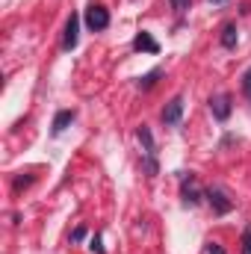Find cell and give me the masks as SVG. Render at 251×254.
I'll use <instances>...</instances> for the list:
<instances>
[{
	"mask_svg": "<svg viewBox=\"0 0 251 254\" xmlns=\"http://www.w3.org/2000/svg\"><path fill=\"white\" fill-rule=\"evenodd\" d=\"M86 27H89L92 33L107 30V27H110V12H107L101 3H92V6L86 9Z\"/></svg>",
	"mask_w": 251,
	"mask_h": 254,
	"instance_id": "cell-1",
	"label": "cell"
},
{
	"mask_svg": "<svg viewBox=\"0 0 251 254\" xmlns=\"http://www.w3.org/2000/svg\"><path fill=\"white\" fill-rule=\"evenodd\" d=\"M204 195H207V201H210V207H213V213H216V216H225V213H231V210H234V201L228 198V192H225V190L210 187Z\"/></svg>",
	"mask_w": 251,
	"mask_h": 254,
	"instance_id": "cell-2",
	"label": "cell"
},
{
	"mask_svg": "<svg viewBox=\"0 0 251 254\" xmlns=\"http://www.w3.org/2000/svg\"><path fill=\"white\" fill-rule=\"evenodd\" d=\"M210 110H213V116L219 119V122H228L231 119V95L228 92H222V95H213L210 98Z\"/></svg>",
	"mask_w": 251,
	"mask_h": 254,
	"instance_id": "cell-3",
	"label": "cell"
},
{
	"mask_svg": "<svg viewBox=\"0 0 251 254\" xmlns=\"http://www.w3.org/2000/svg\"><path fill=\"white\" fill-rule=\"evenodd\" d=\"M181 119H184V98L175 95L163 110V125H181Z\"/></svg>",
	"mask_w": 251,
	"mask_h": 254,
	"instance_id": "cell-4",
	"label": "cell"
},
{
	"mask_svg": "<svg viewBox=\"0 0 251 254\" xmlns=\"http://www.w3.org/2000/svg\"><path fill=\"white\" fill-rule=\"evenodd\" d=\"M77 42H80V18L71 12V18H68V24H65L63 48H65V51H74V48H77Z\"/></svg>",
	"mask_w": 251,
	"mask_h": 254,
	"instance_id": "cell-5",
	"label": "cell"
},
{
	"mask_svg": "<svg viewBox=\"0 0 251 254\" xmlns=\"http://www.w3.org/2000/svg\"><path fill=\"white\" fill-rule=\"evenodd\" d=\"M201 195H204V192L195 187V175H192V172L184 175V204H187V207H195V204L201 201Z\"/></svg>",
	"mask_w": 251,
	"mask_h": 254,
	"instance_id": "cell-6",
	"label": "cell"
},
{
	"mask_svg": "<svg viewBox=\"0 0 251 254\" xmlns=\"http://www.w3.org/2000/svg\"><path fill=\"white\" fill-rule=\"evenodd\" d=\"M74 119H77V113H74V110H60V113H57V119H54L51 133H54V136H60L63 130H68V127L74 125Z\"/></svg>",
	"mask_w": 251,
	"mask_h": 254,
	"instance_id": "cell-7",
	"label": "cell"
},
{
	"mask_svg": "<svg viewBox=\"0 0 251 254\" xmlns=\"http://www.w3.org/2000/svg\"><path fill=\"white\" fill-rule=\"evenodd\" d=\"M133 48H136V51H148V54H160V45H157V42H154V36H151V33H145V30H142V33H136Z\"/></svg>",
	"mask_w": 251,
	"mask_h": 254,
	"instance_id": "cell-8",
	"label": "cell"
},
{
	"mask_svg": "<svg viewBox=\"0 0 251 254\" xmlns=\"http://www.w3.org/2000/svg\"><path fill=\"white\" fill-rule=\"evenodd\" d=\"M237 42H240V33H237V24H234V21H228V24L222 27V48H228V51H234V48H237Z\"/></svg>",
	"mask_w": 251,
	"mask_h": 254,
	"instance_id": "cell-9",
	"label": "cell"
},
{
	"mask_svg": "<svg viewBox=\"0 0 251 254\" xmlns=\"http://www.w3.org/2000/svg\"><path fill=\"white\" fill-rule=\"evenodd\" d=\"M136 136H139V142H142V148H145V157H154L157 151H154V136H151V130L142 125L136 130Z\"/></svg>",
	"mask_w": 251,
	"mask_h": 254,
	"instance_id": "cell-10",
	"label": "cell"
},
{
	"mask_svg": "<svg viewBox=\"0 0 251 254\" xmlns=\"http://www.w3.org/2000/svg\"><path fill=\"white\" fill-rule=\"evenodd\" d=\"M160 74H163V68H154V71H148V74L139 80V89H142V92L154 89V86H157V80H160Z\"/></svg>",
	"mask_w": 251,
	"mask_h": 254,
	"instance_id": "cell-11",
	"label": "cell"
},
{
	"mask_svg": "<svg viewBox=\"0 0 251 254\" xmlns=\"http://www.w3.org/2000/svg\"><path fill=\"white\" fill-rule=\"evenodd\" d=\"M169 3H172V9H175L178 15H184V12L189 9V3H192V0H169Z\"/></svg>",
	"mask_w": 251,
	"mask_h": 254,
	"instance_id": "cell-12",
	"label": "cell"
},
{
	"mask_svg": "<svg viewBox=\"0 0 251 254\" xmlns=\"http://www.w3.org/2000/svg\"><path fill=\"white\" fill-rule=\"evenodd\" d=\"M243 254H251V228L243 231Z\"/></svg>",
	"mask_w": 251,
	"mask_h": 254,
	"instance_id": "cell-13",
	"label": "cell"
},
{
	"mask_svg": "<svg viewBox=\"0 0 251 254\" xmlns=\"http://www.w3.org/2000/svg\"><path fill=\"white\" fill-rule=\"evenodd\" d=\"M89 249H92L95 254H104V246H101V237H98V234L92 237V243H89Z\"/></svg>",
	"mask_w": 251,
	"mask_h": 254,
	"instance_id": "cell-14",
	"label": "cell"
},
{
	"mask_svg": "<svg viewBox=\"0 0 251 254\" xmlns=\"http://www.w3.org/2000/svg\"><path fill=\"white\" fill-rule=\"evenodd\" d=\"M33 184V178L27 175V178H15V190H24V187H30Z\"/></svg>",
	"mask_w": 251,
	"mask_h": 254,
	"instance_id": "cell-15",
	"label": "cell"
},
{
	"mask_svg": "<svg viewBox=\"0 0 251 254\" xmlns=\"http://www.w3.org/2000/svg\"><path fill=\"white\" fill-rule=\"evenodd\" d=\"M243 89L249 92V98H251V68L246 71V74H243Z\"/></svg>",
	"mask_w": 251,
	"mask_h": 254,
	"instance_id": "cell-16",
	"label": "cell"
},
{
	"mask_svg": "<svg viewBox=\"0 0 251 254\" xmlns=\"http://www.w3.org/2000/svg\"><path fill=\"white\" fill-rule=\"evenodd\" d=\"M207 254H225V249L219 243H207Z\"/></svg>",
	"mask_w": 251,
	"mask_h": 254,
	"instance_id": "cell-17",
	"label": "cell"
},
{
	"mask_svg": "<svg viewBox=\"0 0 251 254\" xmlns=\"http://www.w3.org/2000/svg\"><path fill=\"white\" fill-rule=\"evenodd\" d=\"M83 237H86V231H83V228H77V231L71 234V240H83Z\"/></svg>",
	"mask_w": 251,
	"mask_h": 254,
	"instance_id": "cell-18",
	"label": "cell"
},
{
	"mask_svg": "<svg viewBox=\"0 0 251 254\" xmlns=\"http://www.w3.org/2000/svg\"><path fill=\"white\" fill-rule=\"evenodd\" d=\"M210 3H225V0H210Z\"/></svg>",
	"mask_w": 251,
	"mask_h": 254,
	"instance_id": "cell-19",
	"label": "cell"
}]
</instances>
